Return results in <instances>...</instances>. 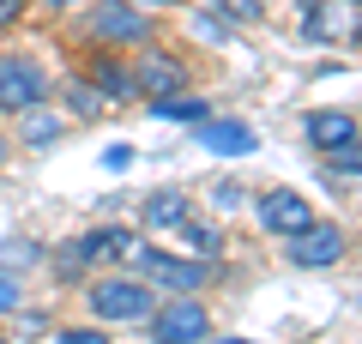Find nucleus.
<instances>
[{
  "label": "nucleus",
  "instance_id": "1",
  "mask_svg": "<svg viewBox=\"0 0 362 344\" xmlns=\"http://www.w3.org/2000/svg\"><path fill=\"white\" fill-rule=\"evenodd\" d=\"M90 314L97 320H145L151 314V290L133 278H103V284H90Z\"/></svg>",
  "mask_w": 362,
  "mask_h": 344
},
{
  "label": "nucleus",
  "instance_id": "2",
  "mask_svg": "<svg viewBox=\"0 0 362 344\" xmlns=\"http://www.w3.org/2000/svg\"><path fill=\"white\" fill-rule=\"evenodd\" d=\"M42 97H49V79H42V67L25 61V55H6V61H0V109L25 115V109H37Z\"/></svg>",
  "mask_w": 362,
  "mask_h": 344
},
{
  "label": "nucleus",
  "instance_id": "3",
  "mask_svg": "<svg viewBox=\"0 0 362 344\" xmlns=\"http://www.w3.org/2000/svg\"><path fill=\"white\" fill-rule=\"evenodd\" d=\"M284 254H290V266H308V272L338 266L344 260V229L338 224H308L296 236H284Z\"/></svg>",
  "mask_w": 362,
  "mask_h": 344
},
{
  "label": "nucleus",
  "instance_id": "4",
  "mask_svg": "<svg viewBox=\"0 0 362 344\" xmlns=\"http://www.w3.org/2000/svg\"><path fill=\"white\" fill-rule=\"evenodd\" d=\"M151 338L157 344H206L211 338V320H206V308L187 296V302H169V308L151 314Z\"/></svg>",
  "mask_w": 362,
  "mask_h": 344
},
{
  "label": "nucleus",
  "instance_id": "5",
  "mask_svg": "<svg viewBox=\"0 0 362 344\" xmlns=\"http://www.w3.org/2000/svg\"><path fill=\"white\" fill-rule=\"evenodd\" d=\"M259 224H266L272 236H296V229L314 224V212H308V200H302V193L278 188V193H266V200H259Z\"/></svg>",
  "mask_w": 362,
  "mask_h": 344
},
{
  "label": "nucleus",
  "instance_id": "6",
  "mask_svg": "<svg viewBox=\"0 0 362 344\" xmlns=\"http://www.w3.org/2000/svg\"><path fill=\"white\" fill-rule=\"evenodd\" d=\"M133 260H139V272L145 278H157V284H175V290H199L206 284V260H169V254H157V248H133Z\"/></svg>",
  "mask_w": 362,
  "mask_h": 344
},
{
  "label": "nucleus",
  "instance_id": "7",
  "mask_svg": "<svg viewBox=\"0 0 362 344\" xmlns=\"http://www.w3.org/2000/svg\"><path fill=\"white\" fill-rule=\"evenodd\" d=\"M308 139L320 145V151L344 157V151H356V145H362V133H356V121H350V115H338V109H320V115H308Z\"/></svg>",
  "mask_w": 362,
  "mask_h": 344
},
{
  "label": "nucleus",
  "instance_id": "8",
  "mask_svg": "<svg viewBox=\"0 0 362 344\" xmlns=\"http://www.w3.org/2000/svg\"><path fill=\"white\" fill-rule=\"evenodd\" d=\"M199 145H206V151H218V157H247L254 151V127H247V121H199V133H194Z\"/></svg>",
  "mask_w": 362,
  "mask_h": 344
},
{
  "label": "nucleus",
  "instance_id": "9",
  "mask_svg": "<svg viewBox=\"0 0 362 344\" xmlns=\"http://www.w3.org/2000/svg\"><path fill=\"white\" fill-rule=\"evenodd\" d=\"M194 217V193H181V188H163L145 200V229H181Z\"/></svg>",
  "mask_w": 362,
  "mask_h": 344
},
{
  "label": "nucleus",
  "instance_id": "10",
  "mask_svg": "<svg viewBox=\"0 0 362 344\" xmlns=\"http://www.w3.org/2000/svg\"><path fill=\"white\" fill-rule=\"evenodd\" d=\"M90 30L97 37H109V42H145V18L133 13V6H97V18H90Z\"/></svg>",
  "mask_w": 362,
  "mask_h": 344
},
{
  "label": "nucleus",
  "instance_id": "11",
  "mask_svg": "<svg viewBox=\"0 0 362 344\" xmlns=\"http://www.w3.org/2000/svg\"><path fill=\"white\" fill-rule=\"evenodd\" d=\"M133 79H139V91H145V97H169V91H181V67L169 61V55H145Z\"/></svg>",
  "mask_w": 362,
  "mask_h": 344
},
{
  "label": "nucleus",
  "instance_id": "12",
  "mask_svg": "<svg viewBox=\"0 0 362 344\" xmlns=\"http://www.w3.org/2000/svg\"><path fill=\"white\" fill-rule=\"evenodd\" d=\"M127 254H133V236H127V229H97V236L78 242L73 260H127Z\"/></svg>",
  "mask_w": 362,
  "mask_h": 344
},
{
  "label": "nucleus",
  "instance_id": "13",
  "mask_svg": "<svg viewBox=\"0 0 362 344\" xmlns=\"http://www.w3.org/2000/svg\"><path fill=\"white\" fill-rule=\"evenodd\" d=\"M181 242H187V254H199V260H218L223 254V236L211 224H194V217L181 224Z\"/></svg>",
  "mask_w": 362,
  "mask_h": 344
},
{
  "label": "nucleus",
  "instance_id": "14",
  "mask_svg": "<svg viewBox=\"0 0 362 344\" xmlns=\"http://www.w3.org/2000/svg\"><path fill=\"white\" fill-rule=\"evenodd\" d=\"M151 115H163V121H206V103H199V97H181V91H169V97L151 103Z\"/></svg>",
  "mask_w": 362,
  "mask_h": 344
},
{
  "label": "nucleus",
  "instance_id": "15",
  "mask_svg": "<svg viewBox=\"0 0 362 344\" xmlns=\"http://www.w3.org/2000/svg\"><path fill=\"white\" fill-rule=\"evenodd\" d=\"M25 139H30V145H42V151H49V145L61 139V115H42V109H25Z\"/></svg>",
  "mask_w": 362,
  "mask_h": 344
},
{
  "label": "nucleus",
  "instance_id": "16",
  "mask_svg": "<svg viewBox=\"0 0 362 344\" xmlns=\"http://www.w3.org/2000/svg\"><path fill=\"white\" fill-rule=\"evenodd\" d=\"M97 85H103L109 97H139V79L121 73V67H109V61H97Z\"/></svg>",
  "mask_w": 362,
  "mask_h": 344
},
{
  "label": "nucleus",
  "instance_id": "17",
  "mask_svg": "<svg viewBox=\"0 0 362 344\" xmlns=\"http://www.w3.org/2000/svg\"><path fill=\"white\" fill-rule=\"evenodd\" d=\"M61 344H109V338L97 326H73V332H61Z\"/></svg>",
  "mask_w": 362,
  "mask_h": 344
},
{
  "label": "nucleus",
  "instance_id": "18",
  "mask_svg": "<svg viewBox=\"0 0 362 344\" xmlns=\"http://www.w3.org/2000/svg\"><path fill=\"white\" fill-rule=\"evenodd\" d=\"M18 308V284H13V272H0V314H13Z\"/></svg>",
  "mask_w": 362,
  "mask_h": 344
},
{
  "label": "nucleus",
  "instance_id": "19",
  "mask_svg": "<svg viewBox=\"0 0 362 344\" xmlns=\"http://www.w3.org/2000/svg\"><path fill=\"white\" fill-rule=\"evenodd\" d=\"M211 200H218V205H242V188H235V181H218V188H211Z\"/></svg>",
  "mask_w": 362,
  "mask_h": 344
},
{
  "label": "nucleus",
  "instance_id": "20",
  "mask_svg": "<svg viewBox=\"0 0 362 344\" xmlns=\"http://www.w3.org/2000/svg\"><path fill=\"white\" fill-rule=\"evenodd\" d=\"M73 109H78V115H97V97H90V85H73Z\"/></svg>",
  "mask_w": 362,
  "mask_h": 344
},
{
  "label": "nucleus",
  "instance_id": "21",
  "mask_svg": "<svg viewBox=\"0 0 362 344\" xmlns=\"http://www.w3.org/2000/svg\"><path fill=\"white\" fill-rule=\"evenodd\" d=\"M18 18V0H0V25H13Z\"/></svg>",
  "mask_w": 362,
  "mask_h": 344
},
{
  "label": "nucleus",
  "instance_id": "22",
  "mask_svg": "<svg viewBox=\"0 0 362 344\" xmlns=\"http://www.w3.org/2000/svg\"><path fill=\"white\" fill-rule=\"evenodd\" d=\"M223 344H247V338H223Z\"/></svg>",
  "mask_w": 362,
  "mask_h": 344
},
{
  "label": "nucleus",
  "instance_id": "23",
  "mask_svg": "<svg viewBox=\"0 0 362 344\" xmlns=\"http://www.w3.org/2000/svg\"><path fill=\"white\" fill-rule=\"evenodd\" d=\"M49 6H66V0H49Z\"/></svg>",
  "mask_w": 362,
  "mask_h": 344
},
{
  "label": "nucleus",
  "instance_id": "24",
  "mask_svg": "<svg viewBox=\"0 0 362 344\" xmlns=\"http://www.w3.org/2000/svg\"><path fill=\"white\" fill-rule=\"evenodd\" d=\"M0 157H6V139H0Z\"/></svg>",
  "mask_w": 362,
  "mask_h": 344
},
{
  "label": "nucleus",
  "instance_id": "25",
  "mask_svg": "<svg viewBox=\"0 0 362 344\" xmlns=\"http://www.w3.org/2000/svg\"><path fill=\"white\" fill-rule=\"evenodd\" d=\"M356 42H362V25H356Z\"/></svg>",
  "mask_w": 362,
  "mask_h": 344
},
{
  "label": "nucleus",
  "instance_id": "26",
  "mask_svg": "<svg viewBox=\"0 0 362 344\" xmlns=\"http://www.w3.org/2000/svg\"><path fill=\"white\" fill-rule=\"evenodd\" d=\"M0 344H6V338H0Z\"/></svg>",
  "mask_w": 362,
  "mask_h": 344
}]
</instances>
